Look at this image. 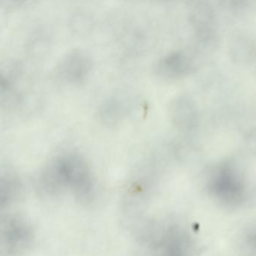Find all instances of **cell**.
I'll list each match as a JSON object with an SVG mask.
<instances>
[{
	"label": "cell",
	"instance_id": "1",
	"mask_svg": "<svg viewBox=\"0 0 256 256\" xmlns=\"http://www.w3.org/2000/svg\"><path fill=\"white\" fill-rule=\"evenodd\" d=\"M88 181L85 164L74 156H66L54 161L45 169L42 177V184L48 190L70 185L81 192H86Z\"/></svg>",
	"mask_w": 256,
	"mask_h": 256
},
{
	"label": "cell",
	"instance_id": "2",
	"mask_svg": "<svg viewBox=\"0 0 256 256\" xmlns=\"http://www.w3.org/2000/svg\"><path fill=\"white\" fill-rule=\"evenodd\" d=\"M22 96L13 80L0 74V108H13L21 102Z\"/></svg>",
	"mask_w": 256,
	"mask_h": 256
}]
</instances>
